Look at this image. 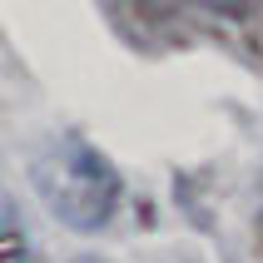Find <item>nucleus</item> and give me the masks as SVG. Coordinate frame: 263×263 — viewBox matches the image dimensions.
<instances>
[{
  "label": "nucleus",
  "mask_w": 263,
  "mask_h": 263,
  "mask_svg": "<svg viewBox=\"0 0 263 263\" xmlns=\"http://www.w3.org/2000/svg\"><path fill=\"white\" fill-rule=\"evenodd\" d=\"M0 263H30V243L15 223H0Z\"/></svg>",
  "instance_id": "obj_2"
},
{
  "label": "nucleus",
  "mask_w": 263,
  "mask_h": 263,
  "mask_svg": "<svg viewBox=\"0 0 263 263\" xmlns=\"http://www.w3.org/2000/svg\"><path fill=\"white\" fill-rule=\"evenodd\" d=\"M30 184H35V194L45 199V209H50L60 223L80 229V234L104 229V223L115 219V209H119L115 164L104 159L95 144L74 139V134L50 139V149L30 164Z\"/></svg>",
  "instance_id": "obj_1"
}]
</instances>
